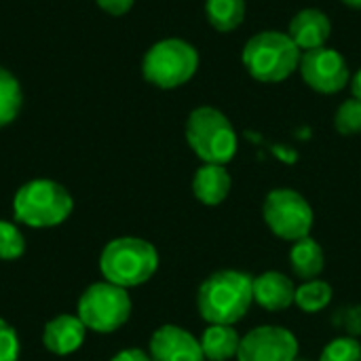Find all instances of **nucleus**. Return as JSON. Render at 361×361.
I'll list each match as a JSON object with an SVG mask.
<instances>
[{
  "label": "nucleus",
  "instance_id": "obj_1",
  "mask_svg": "<svg viewBox=\"0 0 361 361\" xmlns=\"http://www.w3.org/2000/svg\"><path fill=\"white\" fill-rule=\"evenodd\" d=\"M254 302V277L241 271L209 275L197 294V307L207 324L233 326L245 317Z\"/></svg>",
  "mask_w": 361,
  "mask_h": 361
},
{
  "label": "nucleus",
  "instance_id": "obj_2",
  "mask_svg": "<svg viewBox=\"0 0 361 361\" xmlns=\"http://www.w3.org/2000/svg\"><path fill=\"white\" fill-rule=\"evenodd\" d=\"M302 51L288 32L264 30L252 36L241 53L243 66L258 82H283L300 66Z\"/></svg>",
  "mask_w": 361,
  "mask_h": 361
},
{
  "label": "nucleus",
  "instance_id": "obj_3",
  "mask_svg": "<svg viewBox=\"0 0 361 361\" xmlns=\"http://www.w3.org/2000/svg\"><path fill=\"white\" fill-rule=\"evenodd\" d=\"M159 269V254L152 243L137 237H121L110 241L99 258V271L106 281L121 288L146 283Z\"/></svg>",
  "mask_w": 361,
  "mask_h": 361
},
{
  "label": "nucleus",
  "instance_id": "obj_4",
  "mask_svg": "<svg viewBox=\"0 0 361 361\" xmlns=\"http://www.w3.org/2000/svg\"><path fill=\"white\" fill-rule=\"evenodd\" d=\"M186 142L203 163L226 165L237 154V131L233 123L212 106H201L190 112Z\"/></svg>",
  "mask_w": 361,
  "mask_h": 361
},
{
  "label": "nucleus",
  "instance_id": "obj_5",
  "mask_svg": "<svg viewBox=\"0 0 361 361\" xmlns=\"http://www.w3.org/2000/svg\"><path fill=\"white\" fill-rule=\"evenodd\" d=\"M74 209L70 192L53 180H32L23 184L15 199V218L32 228H49L61 224Z\"/></svg>",
  "mask_w": 361,
  "mask_h": 361
},
{
  "label": "nucleus",
  "instance_id": "obj_6",
  "mask_svg": "<svg viewBox=\"0 0 361 361\" xmlns=\"http://www.w3.org/2000/svg\"><path fill=\"white\" fill-rule=\"evenodd\" d=\"M199 68L197 49L182 38H165L148 49L142 61L144 78L159 89L186 85Z\"/></svg>",
  "mask_w": 361,
  "mask_h": 361
},
{
  "label": "nucleus",
  "instance_id": "obj_7",
  "mask_svg": "<svg viewBox=\"0 0 361 361\" xmlns=\"http://www.w3.org/2000/svg\"><path fill=\"white\" fill-rule=\"evenodd\" d=\"M76 317L87 330L110 334L127 324L131 315V298L125 288L110 281L89 286L78 298Z\"/></svg>",
  "mask_w": 361,
  "mask_h": 361
},
{
  "label": "nucleus",
  "instance_id": "obj_8",
  "mask_svg": "<svg viewBox=\"0 0 361 361\" xmlns=\"http://www.w3.org/2000/svg\"><path fill=\"white\" fill-rule=\"evenodd\" d=\"M262 216L273 235L292 243L309 237L315 220L311 203L292 188L271 190L264 199Z\"/></svg>",
  "mask_w": 361,
  "mask_h": 361
},
{
  "label": "nucleus",
  "instance_id": "obj_9",
  "mask_svg": "<svg viewBox=\"0 0 361 361\" xmlns=\"http://www.w3.org/2000/svg\"><path fill=\"white\" fill-rule=\"evenodd\" d=\"M302 80L317 93H338L349 85L347 59L330 47H319L305 51L298 66Z\"/></svg>",
  "mask_w": 361,
  "mask_h": 361
},
{
  "label": "nucleus",
  "instance_id": "obj_10",
  "mask_svg": "<svg viewBox=\"0 0 361 361\" xmlns=\"http://www.w3.org/2000/svg\"><path fill=\"white\" fill-rule=\"evenodd\" d=\"M298 338L281 326H260L247 332L239 345V361H296Z\"/></svg>",
  "mask_w": 361,
  "mask_h": 361
},
{
  "label": "nucleus",
  "instance_id": "obj_11",
  "mask_svg": "<svg viewBox=\"0 0 361 361\" xmlns=\"http://www.w3.org/2000/svg\"><path fill=\"white\" fill-rule=\"evenodd\" d=\"M152 361H205L201 341L180 326H163L150 338Z\"/></svg>",
  "mask_w": 361,
  "mask_h": 361
},
{
  "label": "nucleus",
  "instance_id": "obj_12",
  "mask_svg": "<svg viewBox=\"0 0 361 361\" xmlns=\"http://www.w3.org/2000/svg\"><path fill=\"white\" fill-rule=\"evenodd\" d=\"M332 32V23L328 19V15L319 8H302L298 11L290 25H288V34L290 38L296 42V47L305 53L311 49H319L326 47L328 38Z\"/></svg>",
  "mask_w": 361,
  "mask_h": 361
},
{
  "label": "nucleus",
  "instance_id": "obj_13",
  "mask_svg": "<svg viewBox=\"0 0 361 361\" xmlns=\"http://www.w3.org/2000/svg\"><path fill=\"white\" fill-rule=\"evenodd\" d=\"M296 288L294 281L277 271L262 273L260 277H254V302L262 307L269 313L286 311L294 305Z\"/></svg>",
  "mask_w": 361,
  "mask_h": 361
},
{
  "label": "nucleus",
  "instance_id": "obj_14",
  "mask_svg": "<svg viewBox=\"0 0 361 361\" xmlns=\"http://www.w3.org/2000/svg\"><path fill=\"white\" fill-rule=\"evenodd\" d=\"M85 324L76 315H59L44 326L42 345L55 355H70L85 341Z\"/></svg>",
  "mask_w": 361,
  "mask_h": 361
},
{
  "label": "nucleus",
  "instance_id": "obj_15",
  "mask_svg": "<svg viewBox=\"0 0 361 361\" xmlns=\"http://www.w3.org/2000/svg\"><path fill=\"white\" fill-rule=\"evenodd\" d=\"M192 192L203 205H220L231 192V173L224 165L205 163L192 178Z\"/></svg>",
  "mask_w": 361,
  "mask_h": 361
},
{
  "label": "nucleus",
  "instance_id": "obj_16",
  "mask_svg": "<svg viewBox=\"0 0 361 361\" xmlns=\"http://www.w3.org/2000/svg\"><path fill=\"white\" fill-rule=\"evenodd\" d=\"M290 267H292V273L302 281L317 279L326 267V256H324L322 245L313 237L294 241L290 250Z\"/></svg>",
  "mask_w": 361,
  "mask_h": 361
},
{
  "label": "nucleus",
  "instance_id": "obj_17",
  "mask_svg": "<svg viewBox=\"0 0 361 361\" xmlns=\"http://www.w3.org/2000/svg\"><path fill=\"white\" fill-rule=\"evenodd\" d=\"M241 345V336L233 326L209 324V328L201 336V349L205 361H228L237 357Z\"/></svg>",
  "mask_w": 361,
  "mask_h": 361
},
{
  "label": "nucleus",
  "instance_id": "obj_18",
  "mask_svg": "<svg viewBox=\"0 0 361 361\" xmlns=\"http://www.w3.org/2000/svg\"><path fill=\"white\" fill-rule=\"evenodd\" d=\"M205 15L214 30L233 32L245 19V0H205Z\"/></svg>",
  "mask_w": 361,
  "mask_h": 361
},
{
  "label": "nucleus",
  "instance_id": "obj_19",
  "mask_svg": "<svg viewBox=\"0 0 361 361\" xmlns=\"http://www.w3.org/2000/svg\"><path fill=\"white\" fill-rule=\"evenodd\" d=\"M330 300H332V288L322 279L305 281L300 288H296V296H294V302L305 313H319L330 305Z\"/></svg>",
  "mask_w": 361,
  "mask_h": 361
},
{
  "label": "nucleus",
  "instance_id": "obj_20",
  "mask_svg": "<svg viewBox=\"0 0 361 361\" xmlns=\"http://www.w3.org/2000/svg\"><path fill=\"white\" fill-rule=\"evenodd\" d=\"M21 102L23 95L17 78L8 70L0 68V127L15 121V116L21 110Z\"/></svg>",
  "mask_w": 361,
  "mask_h": 361
},
{
  "label": "nucleus",
  "instance_id": "obj_21",
  "mask_svg": "<svg viewBox=\"0 0 361 361\" xmlns=\"http://www.w3.org/2000/svg\"><path fill=\"white\" fill-rule=\"evenodd\" d=\"M334 127L343 135H357L361 133V102L351 97L343 102L334 114Z\"/></svg>",
  "mask_w": 361,
  "mask_h": 361
},
{
  "label": "nucleus",
  "instance_id": "obj_22",
  "mask_svg": "<svg viewBox=\"0 0 361 361\" xmlns=\"http://www.w3.org/2000/svg\"><path fill=\"white\" fill-rule=\"evenodd\" d=\"M25 252V239L21 231L11 224L0 220V260H17Z\"/></svg>",
  "mask_w": 361,
  "mask_h": 361
},
{
  "label": "nucleus",
  "instance_id": "obj_23",
  "mask_svg": "<svg viewBox=\"0 0 361 361\" xmlns=\"http://www.w3.org/2000/svg\"><path fill=\"white\" fill-rule=\"evenodd\" d=\"M319 361H361V345L351 336L334 338L322 351Z\"/></svg>",
  "mask_w": 361,
  "mask_h": 361
},
{
  "label": "nucleus",
  "instance_id": "obj_24",
  "mask_svg": "<svg viewBox=\"0 0 361 361\" xmlns=\"http://www.w3.org/2000/svg\"><path fill=\"white\" fill-rule=\"evenodd\" d=\"M19 357V338L15 330L0 319V361H17Z\"/></svg>",
  "mask_w": 361,
  "mask_h": 361
},
{
  "label": "nucleus",
  "instance_id": "obj_25",
  "mask_svg": "<svg viewBox=\"0 0 361 361\" xmlns=\"http://www.w3.org/2000/svg\"><path fill=\"white\" fill-rule=\"evenodd\" d=\"M95 2H97L99 8H104L108 15L118 17V15H125V13L133 6L135 0H95Z\"/></svg>",
  "mask_w": 361,
  "mask_h": 361
},
{
  "label": "nucleus",
  "instance_id": "obj_26",
  "mask_svg": "<svg viewBox=\"0 0 361 361\" xmlns=\"http://www.w3.org/2000/svg\"><path fill=\"white\" fill-rule=\"evenodd\" d=\"M341 317H343V326L349 328V332L361 334V309H341Z\"/></svg>",
  "mask_w": 361,
  "mask_h": 361
},
{
  "label": "nucleus",
  "instance_id": "obj_27",
  "mask_svg": "<svg viewBox=\"0 0 361 361\" xmlns=\"http://www.w3.org/2000/svg\"><path fill=\"white\" fill-rule=\"evenodd\" d=\"M110 361H152L150 360V355H146L144 351H140V349H125V351H121L118 355H114Z\"/></svg>",
  "mask_w": 361,
  "mask_h": 361
},
{
  "label": "nucleus",
  "instance_id": "obj_28",
  "mask_svg": "<svg viewBox=\"0 0 361 361\" xmlns=\"http://www.w3.org/2000/svg\"><path fill=\"white\" fill-rule=\"evenodd\" d=\"M351 91H353V97L361 102V70L353 76V80H351Z\"/></svg>",
  "mask_w": 361,
  "mask_h": 361
},
{
  "label": "nucleus",
  "instance_id": "obj_29",
  "mask_svg": "<svg viewBox=\"0 0 361 361\" xmlns=\"http://www.w3.org/2000/svg\"><path fill=\"white\" fill-rule=\"evenodd\" d=\"M341 2L351 6V8H361V0H341Z\"/></svg>",
  "mask_w": 361,
  "mask_h": 361
},
{
  "label": "nucleus",
  "instance_id": "obj_30",
  "mask_svg": "<svg viewBox=\"0 0 361 361\" xmlns=\"http://www.w3.org/2000/svg\"><path fill=\"white\" fill-rule=\"evenodd\" d=\"M296 361H302V360H296Z\"/></svg>",
  "mask_w": 361,
  "mask_h": 361
}]
</instances>
